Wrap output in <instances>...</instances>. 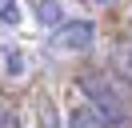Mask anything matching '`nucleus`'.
Segmentation results:
<instances>
[{
    "label": "nucleus",
    "mask_w": 132,
    "mask_h": 128,
    "mask_svg": "<svg viewBox=\"0 0 132 128\" xmlns=\"http://www.w3.org/2000/svg\"><path fill=\"white\" fill-rule=\"evenodd\" d=\"M80 92L104 116V124H124L132 116V88L116 72H84L80 76Z\"/></svg>",
    "instance_id": "nucleus-1"
},
{
    "label": "nucleus",
    "mask_w": 132,
    "mask_h": 128,
    "mask_svg": "<svg viewBox=\"0 0 132 128\" xmlns=\"http://www.w3.org/2000/svg\"><path fill=\"white\" fill-rule=\"evenodd\" d=\"M92 40H96V24H92L88 16H80V20H64L48 36V44L56 48V52H88Z\"/></svg>",
    "instance_id": "nucleus-2"
},
{
    "label": "nucleus",
    "mask_w": 132,
    "mask_h": 128,
    "mask_svg": "<svg viewBox=\"0 0 132 128\" xmlns=\"http://www.w3.org/2000/svg\"><path fill=\"white\" fill-rule=\"evenodd\" d=\"M64 128H108V124H104V116H100L92 104H76V108L68 112Z\"/></svg>",
    "instance_id": "nucleus-3"
},
{
    "label": "nucleus",
    "mask_w": 132,
    "mask_h": 128,
    "mask_svg": "<svg viewBox=\"0 0 132 128\" xmlns=\"http://www.w3.org/2000/svg\"><path fill=\"white\" fill-rule=\"evenodd\" d=\"M32 12L36 16H44V24H52V28H60V4H32Z\"/></svg>",
    "instance_id": "nucleus-4"
},
{
    "label": "nucleus",
    "mask_w": 132,
    "mask_h": 128,
    "mask_svg": "<svg viewBox=\"0 0 132 128\" xmlns=\"http://www.w3.org/2000/svg\"><path fill=\"white\" fill-rule=\"evenodd\" d=\"M0 24H20V4H4L0 0Z\"/></svg>",
    "instance_id": "nucleus-5"
},
{
    "label": "nucleus",
    "mask_w": 132,
    "mask_h": 128,
    "mask_svg": "<svg viewBox=\"0 0 132 128\" xmlns=\"http://www.w3.org/2000/svg\"><path fill=\"white\" fill-rule=\"evenodd\" d=\"M4 64H8V72H24V56L16 48H4Z\"/></svg>",
    "instance_id": "nucleus-6"
},
{
    "label": "nucleus",
    "mask_w": 132,
    "mask_h": 128,
    "mask_svg": "<svg viewBox=\"0 0 132 128\" xmlns=\"http://www.w3.org/2000/svg\"><path fill=\"white\" fill-rule=\"evenodd\" d=\"M0 128H20L16 112H12V108H4V104H0Z\"/></svg>",
    "instance_id": "nucleus-7"
},
{
    "label": "nucleus",
    "mask_w": 132,
    "mask_h": 128,
    "mask_svg": "<svg viewBox=\"0 0 132 128\" xmlns=\"http://www.w3.org/2000/svg\"><path fill=\"white\" fill-rule=\"evenodd\" d=\"M120 68L128 72V84H132V44H124V48H120Z\"/></svg>",
    "instance_id": "nucleus-8"
}]
</instances>
